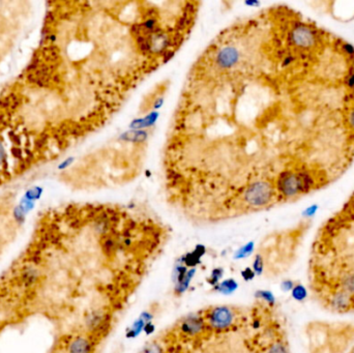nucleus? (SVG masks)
<instances>
[{"label": "nucleus", "mask_w": 354, "mask_h": 353, "mask_svg": "<svg viewBox=\"0 0 354 353\" xmlns=\"http://www.w3.org/2000/svg\"><path fill=\"white\" fill-rule=\"evenodd\" d=\"M314 185V180L308 172H284L280 174L277 181V190L284 199L294 198Z\"/></svg>", "instance_id": "f257e3e1"}, {"label": "nucleus", "mask_w": 354, "mask_h": 353, "mask_svg": "<svg viewBox=\"0 0 354 353\" xmlns=\"http://www.w3.org/2000/svg\"><path fill=\"white\" fill-rule=\"evenodd\" d=\"M208 320L212 327L217 329H223L230 326L232 323V321H233V313L226 307H219L210 312Z\"/></svg>", "instance_id": "7ed1b4c3"}, {"label": "nucleus", "mask_w": 354, "mask_h": 353, "mask_svg": "<svg viewBox=\"0 0 354 353\" xmlns=\"http://www.w3.org/2000/svg\"><path fill=\"white\" fill-rule=\"evenodd\" d=\"M202 326V322L199 319H189L185 322L183 325V328L185 331L192 332V334H195Z\"/></svg>", "instance_id": "6e6552de"}, {"label": "nucleus", "mask_w": 354, "mask_h": 353, "mask_svg": "<svg viewBox=\"0 0 354 353\" xmlns=\"http://www.w3.org/2000/svg\"><path fill=\"white\" fill-rule=\"evenodd\" d=\"M268 353H288V352L284 344H282V343H276V344L270 347Z\"/></svg>", "instance_id": "1a4fd4ad"}, {"label": "nucleus", "mask_w": 354, "mask_h": 353, "mask_svg": "<svg viewBox=\"0 0 354 353\" xmlns=\"http://www.w3.org/2000/svg\"><path fill=\"white\" fill-rule=\"evenodd\" d=\"M68 353H92V345L85 338H77L69 346Z\"/></svg>", "instance_id": "39448f33"}, {"label": "nucleus", "mask_w": 354, "mask_h": 353, "mask_svg": "<svg viewBox=\"0 0 354 353\" xmlns=\"http://www.w3.org/2000/svg\"><path fill=\"white\" fill-rule=\"evenodd\" d=\"M342 287L348 294H354V274H348L342 279Z\"/></svg>", "instance_id": "0eeeda50"}, {"label": "nucleus", "mask_w": 354, "mask_h": 353, "mask_svg": "<svg viewBox=\"0 0 354 353\" xmlns=\"http://www.w3.org/2000/svg\"><path fill=\"white\" fill-rule=\"evenodd\" d=\"M254 267H255V270L261 272V270H262V260H261V257H260V256H258L257 259L255 260Z\"/></svg>", "instance_id": "ddd939ff"}, {"label": "nucleus", "mask_w": 354, "mask_h": 353, "mask_svg": "<svg viewBox=\"0 0 354 353\" xmlns=\"http://www.w3.org/2000/svg\"><path fill=\"white\" fill-rule=\"evenodd\" d=\"M289 42L299 50H310L317 43V34L311 26L298 24L290 30Z\"/></svg>", "instance_id": "f03ea898"}, {"label": "nucleus", "mask_w": 354, "mask_h": 353, "mask_svg": "<svg viewBox=\"0 0 354 353\" xmlns=\"http://www.w3.org/2000/svg\"><path fill=\"white\" fill-rule=\"evenodd\" d=\"M347 124H348L349 128H351L354 130V107L351 108L350 111L348 112Z\"/></svg>", "instance_id": "9b49d317"}, {"label": "nucleus", "mask_w": 354, "mask_h": 353, "mask_svg": "<svg viewBox=\"0 0 354 353\" xmlns=\"http://www.w3.org/2000/svg\"><path fill=\"white\" fill-rule=\"evenodd\" d=\"M352 295L348 294L347 292L345 291H338L336 292L335 294H332L331 298H330V306L331 308L338 311V312H343L346 311L350 308L351 304H352Z\"/></svg>", "instance_id": "20e7f679"}, {"label": "nucleus", "mask_w": 354, "mask_h": 353, "mask_svg": "<svg viewBox=\"0 0 354 353\" xmlns=\"http://www.w3.org/2000/svg\"><path fill=\"white\" fill-rule=\"evenodd\" d=\"M294 286H295L294 282L291 281V280H285V281L282 283V286H281V287H282V289L284 290L285 292H288V291H292V289L294 288Z\"/></svg>", "instance_id": "9d476101"}, {"label": "nucleus", "mask_w": 354, "mask_h": 353, "mask_svg": "<svg viewBox=\"0 0 354 353\" xmlns=\"http://www.w3.org/2000/svg\"><path fill=\"white\" fill-rule=\"evenodd\" d=\"M143 353H161V349L159 346L154 345V346L148 347Z\"/></svg>", "instance_id": "f8f14e48"}, {"label": "nucleus", "mask_w": 354, "mask_h": 353, "mask_svg": "<svg viewBox=\"0 0 354 353\" xmlns=\"http://www.w3.org/2000/svg\"><path fill=\"white\" fill-rule=\"evenodd\" d=\"M291 293H292V297L296 301H303L308 297V291L306 287L301 284L295 285L294 288L292 289Z\"/></svg>", "instance_id": "423d86ee"}]
</instances>
